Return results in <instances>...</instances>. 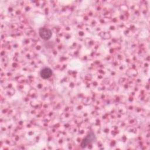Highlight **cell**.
Returning a JSON list of instances; mask_svg holds the SVG:
<instances>
[{"mask_svg": "<svg viewBox=\"0 0 150 150\" xmlns=\"http://www.w3.org/2000/svg\"><path fill=\"white\" fill-rule=\"evenodd\" d=\"M39 34L42 39L44 40H49L51 38L52 33L49 29L41 28L39 30Z\"/></svg>", "mask_w": 150, "mask_h": 150, "instance_id": "cell-2", "label": "cell"}, {"mask_svg": "<svg viewBox=\"0 0 150 150\" xmlns=\"http://www.w3.org/2000/svg\"><path fill=\"white\" fill-rule=\"evenodd\" d=\"M96 140V137L95 134L93 132H90L82 141L81 143V146L82 148H86L88 145L95 142Z\"/></svg>", "mask_w": 150, "mask_h": 150, "instance_id": "cell-1", "label": "cell"}, {"mask_svg": "<svg viewBox=\"0 0 150 150\" xmlns=\"http://www.w3.org/2000/svg\"><path fill=\"white\" fill-rule=\"evenodd\" d=\"M40 76L44 79H49L52 75V69L49 67H44L40 70Z\"/></svg>", "mask_w": 150, "mask_h": 150, "instance_id": "cell-3", "label": "cell"}]
</instances>
